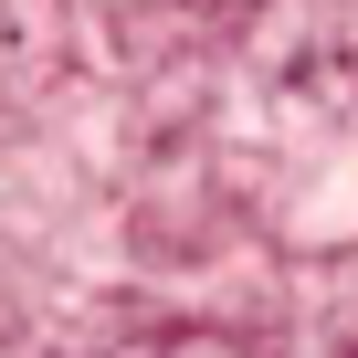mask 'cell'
<instances>
[{
	"label": "cell",
	"mask_w": 358,
	"mask_h": 358,
	"mask_svg": "<svg viewBox=\"0 0 358 358\" xmlns=\"http://www.w3.org/2000/svg\"><path fill=\"white\" fill-rule=\"evenodd\" d=\"M285 232H295L306 253L358 243V137H337V148H316V158L295 169V190H285Z\"/></svg>",
	"instance_id": "6da1fadb"
}]
</instances>
